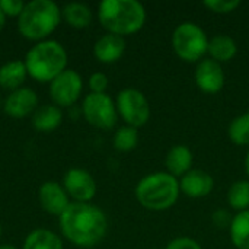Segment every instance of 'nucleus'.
I'll return each mask as SVG.
<instances>
[{"label": "nucleus", "instance_id": "obj_1", "mask_svg": "<svg viewBox=\"0 0 249 249\" xmlns=\"http://www.w3.org/2000/svg\"><path fill=\"white\" fill-rule=\"evenodd\" d=\"M58 219L61 235L79 248L98 245L108 231L107 214L92 203L73 201Z\"/></svg>", "mask_w": 249, "mask_h": 249}, {"label": "nucleus", "instance_id": "obj_2", "mask_svg": "<svg viewBox=\"0 0 249 249\" xmlns=\"http://www.w3.org/2000/svg\"><path fill=\"white\" fill-rule=\"evenodd\" d=\"M98 19L108 34L125 36L144 26L147 12L137 0H104L98 6Z\"/></svg>", "mask_w": 249, "mask_h": 249}, {"label": "nucleus", "instance_id": "obj_3", "mask_svg": "<svg viewBox=\"0 0 249 249\" xmlns=\"http://www.w3.org/2000/svg\"><path fill=\"white\" fill-rule=\"evenodd\" d=\"M181 194L179 179L166 171H156L144 175L134 188L136 200L150 212H165L177 204Z\"/></svg>", "mask_w": 249, "mask_h": 249}, {"label": "nucleus", "instance_id": "obj_4", "mask_svg": "<svg viewBox=\"0 0 249 249\" xmlns=\"http://www.w3.org/2000/svg\"><path fill=\"white\" fill-rule=\"evenodd\" d=\"M61 22V9L53 0H31L25 3L18 18L19 34L35 42L45 41Z\"/></svg>", "mask_w": 249, "mask_h": 249}, {"label": "nucleus", "instance_id": "obj_5", "mask_svg": "<svg viewBox=\"0 0 249 249\" xmlns=\"http://www.w3.org/2000/svg\"><path fill=\"white\" fill-rule=\"evenodd\" d=\"M67 51L54 39L36 42L25 55V67L28 76L39 83H51L58 74L67 69Z\"/></svg>", "mask_w": 249, "mask_h": 249}, {"label": "nucleus", "instance_id": "obj_6", "mask_svg": "<svg viewBox=\"0 0 249 249\" xmlns=\"http://www.w3.org/2000/svg\"><path fill=\"white\" fill-rule=\"evenodd\" d=\"M171 44L179 60L197 64L207 55L209 36L200 25L187 20L174 29Z\"/></svg>", "mask_w": 249, "mask_h": 249}, {"label": "nucleus", "instance_id": "obj_7", "mask_svg": "<svg viewBox=\"0 0 249 249\" xmlns=\"http://www.w3.org/2000/svg\"><path fill=\"white\" fill-rule=\"evenodd\" d=\"M118 117L123 118L125 125L140 128L150 120V104L146 95L136 88H125L118 92L115 98Z\"/></svg>", "mask_w": 249, "mask_h": 249}, {"label": "nucleus", "instance_id": "obj_8", "mask_svg": "<svg viewBox=\"0 0 249 249\" xmlns=\"http://www.w3.org/2000/svg\"><path fill=\"white\" fill-rule=\"evenodd\" d=\"M82 115L99 130H112L118 121L115 101L108 93H88L82 102Z\"/></svg>", "mask_w": 249, "mask_h": 249}, {"label": "nucleus", "instance_id": "obj_9", "mask_svg": "<svg viewBox=\"0 0 249 249\" xmlns=\"http://www.w3.org/2000/svg\"><path fill=\"white\" fill-rule=\"evenodd\" d=\"M48 90L54 105L58 108H70L79 101L82 95L83 79L76 70L66 69L50 83Z\"/></svg>", "mask_w": 249, "mask_h": 249}, {"label": "nucleus", "instance_id": "obj_10", "mask_svg": "<svg viewBox=\"0 0 249 249\" xmlns=\"http://www.w3.org/2000/svg\"><path fill=\"white\" fill-rule=\"evenodd\" d=\"M63 187L69 197L76 203H90L96 196L98 187L92 174L82 168H71L64 174Z\"/></svg>", "mask_w": 249, "mask_h": 249}, {"label": "nucleus", "instance_id": "obj_11", "mask_svg": "<svg viewBox=\"0 0 249 249\" xmlns=\"http://www.w3.org/2000/svg\"><path fill=\"white\" fill-rule=\"evenodd\" d=\"M194 80L197 88L206 95L219 93L226 83L223 66L212 58H203L197 63L194 70Z\"/></svg>", "mask_w": 249, "mask_h": 249}, {"label": "nucleus", "instance_id": "obj_12", "mask_svg": "<svg viewBox=\"0 0 249 249\" xmlns=\"http://www.w3.org/2000/svg\"><path fill=\"white\" fill-rule=\"evenodd\" d=\"M38 95L31 88H19L13 92H9L3 102V111L6 115L15 120L26 118L32 115L38 108Z\"/></svg>", "mask_w": 249, "mask_h": 249}, {"label": "nucleus", "instance_id": "obj_13", "mask_svg": "<svg viewBox=\"0 0 249 249\" xmlns=\"http://www.w3.org/2000/svg\"><path fill=\"white\" fill-rule=\"evenodd\" d=\"M179 188L181 193L190 198H204L213 191L214 179L207 171L193 168L182 178H179Z\"/></svg>", "mask_w": 249, "mask_h": 249}, {"label": "nucleus", "instance_id": "obj_14", "mask_svg": "<svg viewBox=\"0 0 249 249\" xmlns=\"http://www.w3.org/2000/svg\"><path fill=\"white\" fill-rule=\"evenodd\" d=\"M41 207L53 216H61L63 212L69 207V196L63 185L55 181H47L41 185L38 193Z\"/></svg>", "mask_w": 249, "mask_h": 249}, {"label": "nucleus", "instance_id": "obj_15", "mask_svg": "<svg viewBox=\"0 0 249 249\" xmlns=\"http://www.w3.org/2000/svg\"><path fill=\"white\" fill-rule=\"evenodd\" d=\"M125 39L124 36L115 34H105L102 35L93 45V55L99 63L112 64L117 63L125 51Z\"/></svg>", "mask_w": 249, "mask_h": 249}, {"label": "nucleus", "instance_id": "obj_16", "mask_svg": "<svg viewBox=\"0 0 249 249\" xmlns=\"http://www.w3.org/2000/svg\"><path fill=\"white\" fill-rule=\"evenodd\" d=\"M193 162H194L193 150L185 144L172 146L165 156L166 172L175 177L177 179L182 178L187 172L193 169Z\"/></svg>", "mask_w": 249, "mask_h": 249}, {"label": "nucleus", "instance_id": "obj_17", "mask_svg": "<svg viewBox=\"0 0 249 249\" xmlns=\"http://www.w3.org/2000/svg\"><path fill=\"white\" fill-rule=\"evenodd\" d=\"M238 54V42L226 34H217L209 38L207 55L209 58L223 64L232 61Z\"/></svg>", "mask_w": 249, "mask_h": 249}, {"label": "nucleus", "instance_id": "obj_18", "mask_svg": "<svg viewBox=\"0 0 249 249\" xmlns=\"http://www.w3.org/2000/svg\"><path fill=\"white\" fill-rule=\"evenodd\" d=\"M28 77L25 63L22 60H12L0 66V88L13 92L23 88V82Z\"/></svg>", "mask_w": 249, "mask_h": 249}, {"label": "nucleus", "instance_id": "obj_19", "mask_svg": "<svg viewBox=\"0 0 249 249\" xmlns=\"http://www.w3.org/2000/svg\"><path fill=\"white\" fill-rule=\"evenodd\" d=\"M63 121V111L54 104L42 105L32 114V125L39 133H51L60 127Z\"/></svg>", "mask_w": 249, "mask_h": 249}, {"label": "nucleus", "instance_id": "obj_20", "mask_svg": "<svg viewBox=\"0 0 249 249\" xmlns=\"http://www.w3.org/2000/svg\"><path fill=\"white\" fill-rule=\"evenodd\" d=\"M61 19H64L66 23L71 28L85 29L92 23L93 13L88 4L71 1V3L64 4V7L61 9Z\"/></svg>", "mask_w": 249, "mask_h": 249}, {"label": "nucleus", "instance_id": "obj_21", "mask_svg": "<svg viewBox=\"0 0 249 249\" xmlns=\"http://www.w3.org/2000/svg\"><path fill=\"white\" fill-rule=\"evenodd\" d=\"M22 249H63V241L55 232L38 228L29 232Z\"/></svg>", "mask_w": 249, "mask_h": 249}, {"label": "nucleus", "instance_id": "obj_22", "mask_svg": "<svg viewBox=\"0 0 249 249\" xmlns=\"http://www.w3.org/2000/svg\"><path fill=\"white\" fill-rule=\"evenodd\" d=\"M229 235L236 249H249V210L239 212L233 216Z\"/></svg>", "mask_w": 249, "mask_h": 249}, {"label": "nucleus", "instance_id": "obj_23", "mask_svg": "<svg viewBox=\"0 0 249 249\" xmlns=\"http://www.w3.org/2000/svg\"><path fill=\"white\" fill-rule=\"evenodd\" d=\"M228 204L236 213L249 210V179L235 181L226 194Z\"/></svg>", "mask_w": 249, "mask_h": 249}, {"label": "nucleus", "instance_id": "obj_24", "mask_svg": "<svg viewBox=\"0 0 249 249\" xmlns=\"http://www.w3.org/2000/svg\"><path fill=\"white\" fill-rule=\"evenodd\" d=\"M229 140L241 147H249V111L235 117L228 127Z\"/></svg>", "mask_w": 249, "mask_h": 249}, {"label": "nucleus", "instance_id": "obj_25", "mask_svg": "<svg viewBox=\"0 0 249 249\" xmlns=\"http://www.w3.org/2000/svg\"><path fill=\"white\" fill-rule=\"evenodd\" d=\"M139 144V130L130 125H123L117 128L112 137V146L121 153H128L134 150Z\"/></svg>", "mask_w": 249, "mask_h": 249}, {"label": "nucleus", "instance_id": "obj_26", "mask_svg": "<svg viewBox=\"0 0 249 249\" xmlns=\"http://www.w3.org/2000/svg\"><path fill=\"white\" fill-rule=\"evenodd\" d=\"M203 6L207 7L210 12L217 13V15H228L235 12L239 6V0H204Z\"/></svg>", "mask_w": 249, "mask_h": 249}, {"label": "nucleus", "instance_id": "obj_27", "mask_svg": "<svg viewBox=\"0 0 249 249\" xmlns=\"http://www.w3.org/2000/svg\"><path fill=\"white\" fill-rule=\"evenodd\" d=\"M89 89L92 93H107L108 85H109V79L105 73L96 71L89 77Z\"/></svg>", "mask_w": 249, "mask_h": 249}, {"label": "nucleus", "instance_id": "obj_28", "mask_svg": "<svg viewBox=\"0 0 249 249\" xmlns=\"http://www.w3.org/2000/svg\"><path fill=\"white\" fill-rule=\"evenodd\" d=\"M165 249H203L201 244L190 236H178L168 242Z\"/></svg>", "mask_w": 249, "mask_h": 249}, {"label": "nucleus", "instance_id": "obj_29", "mask_svg": "<svg viewBox=\"0 0 249 249\" xmlns=\"http://www.w3.org/2000/svg\"><path fill=\"white\" fill-rule=\"evenodd\" d=\"M23 7L25 3L22 0H0V9L6 15V18H19Z\"/></svg>", "mask_w": 249, "mask_h": 249}, {"label": "nucleus", "instance_id": "obj_30", "mask_svg": "<svg viewBox=\"0 0 249 249\" xmlns=\"http://www.w3.org/2000/svg\"><path fill=\"white\" fill-rule=\"evenodd\" d=\"M232 219H233V216L226 209H217L212 214V222L219 229H229L231 223H232Z\"/></svg>", "mask_w": 249, "mask_h": 249}, {"label": "nucleus", "instance_id": "obj_31", "mask_svg": "<svg viewBox=\"0 0 249 249\" xmlns=\"http://www.w3.org/2000/svg\"><path fill=\"white\" fill-rule=\"evenodd\" d=\"M244 168H245V174H247V177H248V179H249V149H248V152H247V155H245Z\"/></svg>", "mask_w": 249, "mask_h": 249}, {"label": "nucleus", "instance_id": "obj_32", "mask_svg": "<svg viewBox=\"0 0 249 249\" xmlns=\"http://www.w3.org/2000/svg\"><path fill=\"white\" fill-rule=\"evenodd\" d=\"M4 25H6V15L1 12V9H0V32H1V29L4 28Z\"/></svg>", "mask_w": 249, "mask_h": 249}, {"label": "nucleus", "instance_id": "obj_33", "mask_svg": "<svg viewBox=\"0 0 249 249\" xmlns=\"http://www.w3.org/2000/svg\"><path fill=\"white\" fill-rule=\"evenodd\" d=\"M0 249H18L15 245H10V244H3L0 245Z\"/></svg>", "mask_w": 249, "mask_h": 249}, {"label": "nucleus", "instance_id": "obj_34", "mask_svg": "<svg viewBox=\"0 0 249 249\" xmlns=\"http://www.w3.org/2000/svg\"><path fill=\"white\" fill-rule=\"evenodd\" d=\"M1 232H3V229H1V225H0V238H1Z\"/></svg>", "mask_w": 249, "mask_h": 249}]
</instances>
